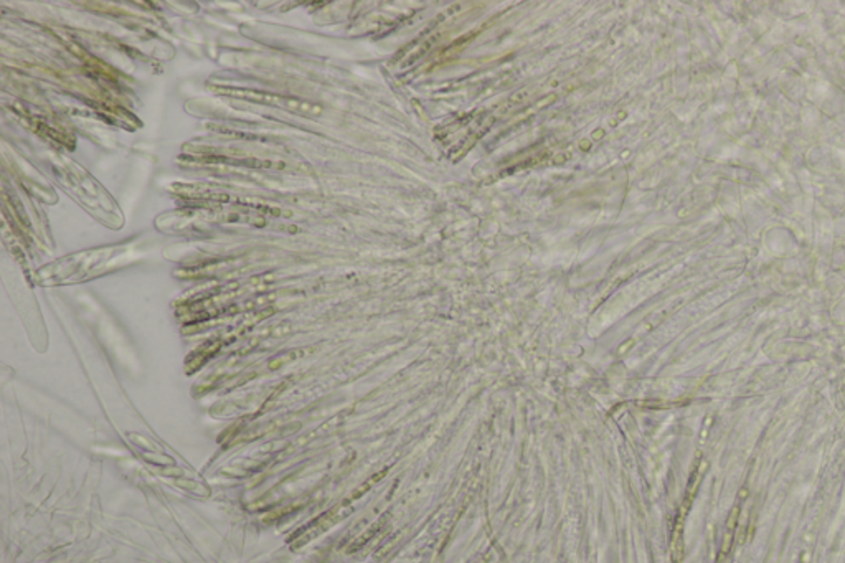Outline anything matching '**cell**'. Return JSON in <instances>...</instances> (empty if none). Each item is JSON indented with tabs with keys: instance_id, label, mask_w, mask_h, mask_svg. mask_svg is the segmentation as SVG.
Instances as JSON below:
<instances>
[{
	"instance_id": "1",
	"label": "cell",
	"mask_w": 845,
	"mask_h": 563,
	"mask_svg": "<svg viewBox=\"0 0 845 563\" xmlns=\"http://www.w3.org/2000/svg\"><path fill=\"white\" fill-rule=\"evenodd\" d=\"M227 93H228V95H233V96H238V98H247V100H252V101L274 104V106L286 108V109H288V111L299 113V114H311V113H319L321 111L319 106H312L311 103H302L299 100H294V98H284V96H274V95H263V93H249V91H227Z\"/></svg>"
}]
</instances>
